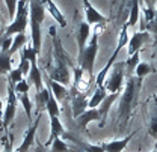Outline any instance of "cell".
Returning a JSON list of instances; mask_svg holds the SVG:
<instances>
[{
  "instance_id": "1",
  "label": "cell",
  "mask_w": 157,
  "mask_h": 152,
  "mask_svg": "<svg viewBox=\"0 0 157 152\" xmlns=\"http://www.w3.org/2000/svg\"><path fill=\"white\" fill-rule=\"evenodd\" d=\"M142 89V78L135 76H125V84L119 101V110H118V134H124L128 128V120L135 113L137 107V99Z\"/></svg>"
},
{
  "instance_id": "2",
  "label": "cell",
  "mask_w": 157,
  "mask_h": 152,
  "mask_svg": "<svg viewBox=\"0 0 157 152\" xmlns=\"http://www.w3.org/2000/svg\"><path fill=\"white\" fill-rule=\"evenodd\" d=\"M50 32V36H52V42H53V50H55V60H56V65L52 68V71L47 74V77L53 81H56L59 84L65 86V84H70L71 83V72H70V66H76L73 63V60L70 59V56L63 51L62 48V42L58 36V30L55 26H52L48 29Z\"/></svg>"
},
{
  "instance_id": "3",
  "label": "cell",
  "mask_w": 157,
  "mask_h": 152,
  "mask_svg": "<svg viewBox=\"0 0 157 152\" xmlns=\"http://www.w3.org/2000/svg\"><path fill=\"white\" fill-rule=\"evenodd\" d=\"M101 30H104L103 24H100L98 29L94 32V35L89 41V44L86 45L83 54L77 57L78 66L85 71V74L88 77H94V65H95V57H97L98 53V36H100Z\"/></svg>"
},
{
  "instance_id": "4",
  "label": "cell",
  "mask_w": 157,
  "mask_h": 152,
  "mask_svg": "<svg viewBox=\"0 0 157 152\" xmlns=\"http://www.w3.org/2000/svg\"><path fill=\"white\" fill-rule=\"evenodd\" d=\"M27 24H29V2L21 0L17 5V12L12 23L3 32V38H11L12 35H23Z\"/></svg>"
},
{
  "instance_id": "5",
  "label": "cell",
  "mask_w": 157,
  "mask_h": 152,
  "mask_svg": "<svg viewBox=\"0 0 157 152\" xmlns=\"http://www.w3.org/2000/svg\"><path fill=\"white\" fill-rule=\"evenodd\" d=\"M127 26L124 24L122 26V29H121V32H119V36H118V44H117V48H115V51L112 53V56L109 57V60H107V63H106V66L98 72V76L95 77V87H100V86H103V81L106 80V77H107V72L112 69V66H113V63H115V60H117L118 54H119V51L127 45V42H128V33H127Z\"/></svg>"
},
{
  "instance_id": "6",
  "label": "cell",
  "mask_w": 157,
  "mask_h": 152,
  "mask_svg": "<svg viewBox=\"0 0 157 152\" xmlns=\"http://www.w3.org/2000/svg\"><path fill=\"white\" fill-rule=\"evenodd\" d=\"M124 68H125V62H119V63H115V66H112L110 76L104 80V87L107 92L121 94V91L124 87V78H125Z\"/></svg>"
},
{
  "instance_id": "7",
  "label": "cell",
  "mask_w": 157,
  "mask_h": 152,
  "mask_svg": "<svg viewBox=\"0 0 157 152\" xmlns=\"http://www.w3.org/2000/svg\"><path fill=\"white\" fill-rule=\"evenodd\" d=\"M15 110H17V95L14 91V84L8 80V102H6V109L3 113V128H8L15 116Z\"/></svg>"
},
{
  "instance_id": "8",
  "label": "cell",
  "mask_w": 157,
  "mask_h": 152,
  "mask_svg": "<svg viewBox=\"0 0 157 152\" xmlns=\"http://www.w3.org/2000/svg\"><path fill=\"white\" fill-rule=\"evenodd\" d=\"M150 41H151V35L148 32H135L132 35V38L128 39V51H127L128 57L133 56L137 51H140V48L145 44H148Z\"/></svg>"
},
{
  "instance_id": "9",
  "label": "cell",
  "mask_w": 157,
  "mask_h": 152,
  "mask_svg": "<svg viewBox=\"0 0 157 152\" xmlns=\"http://www.w3.org/2000/svg\"><path fill=\"white\" fill-rule=\"evenodd\" d=\"M39 120H41V113H39L38 117L33 120V124L29 125V128H27V131H26V135H24L21 145L15 149V152H27L29 149H30V146H32L33 142H35V135H36V130H38Z\"/></svg>"
},
{
  "instance_id": "10",
  "label": "cell",
  "mask_w": 157,
  "mask_h": 152,
  "mask_svg": "<svg viewBox=\"0 0 157 152\" xmlns=\"http://www.w3.org/2000/svg\"><path fill=\"white\" fill-rule=\"evenodd\" d=\"M83 8H85V17H86V23L89 24V26H100V24H106L107 23V18L103 15V14H100L97 9L88 2V0H85L83 2Z\"/></svg>"
},
{
  "instance_id": "11",
  "label": "cell",
  "mask_w": 157,
  "mask_h": 152,
  "mask_svg": "<svg viewBox=\"0 0 157 152\" xmlns=\"http://www.w3.org/2000/svg\"><path fill=\"white\" fill-rule=\"evenodd\" d=\"M68 95L71 96V110H73V117L77 119L80 114H83L88 110V99L83 94H73L70 92Z\"/></svg>"
},
{
  "instance_id": "12",
  "label": "cell",
  "mask_w": 157,
  "mask_h": 152,
  "mask_svg": "<svg viewBox=\"0 0 157 152\" xmlns=\"http://www.w3.org/2000/svg\"><path fill=\"white\" fill-rule=\"evenodd\" d=\"M121 95V94H110V95H107L104 98V101L98 106V113H100V128H103L104 125H106V120H107V116H109V110H110V107H112V104L115 102L118 99V96Z\"/></svg>"
},
{
  "instance_id": "13",
  "label": "cell",
  "mask_w": 157,
  "mask_h": 152,
  "mask_svg": "<svg viewBox=\"0 0 157 152\" xmlns=\"http://www.w3.org/2000/svg\"><path fill=\"white\" fill-rule=\"evenodd\" d=\"M65 134H67V131H65L63 125L60 124L59 117H56V116L50 117V137H48V140L45 142V145H42V146H44V148H50L55 139H59V137L62 139V135H65Z\"/></svg>"
},
{
  "instance_id": "14",
  "label": "cell",
  "mask_w": 157,
  "mask_h": 152,
  "mask_svg": "<svg viewBox=\"0 0 157 152\" xmlns=\"http://www.w3.org/2000/svg\"><path fill=\"white\" fill-rule=\"evenodd\" d=\"M29 14L32 21L41 24L45 20V2H41V0L29 2Z\"/></svg>"
},
{
  "instance_id": "15",
  "label": "cell",
  "mask_w": 157,
  "mask_h": 152,
  "mask_svg": "<svg viewBox=\"0 0 157 152\" xmlns=\"http://www.w3.org/2000/svg\"><path fill=\"white\" fill-rule=\"evenodd\" d=\"M89 35H91V26H89L86 21L80 23V24H78V29H77V35H76L77 45H78V56L83 54V51H85V48H86V45H88Z\"/></svg>"
},
{
  "instance_id": "16",
  "label": "cell",
  "mask_w": 157,
  "mask_h": 152,
  "mask_svg": "<svg viewBox=\"0 0 157 152\" xmlns=\"http://www.w3.org/2000/svg\"><path fill=\"white\" fill-rule=\"evenodd\" d=\"M98 122V125H100V113H98L97 109H88L86 112L83 114H80L77 119H76V122H77L78 128L83 131V133H86V127H88V124H91V122Z\"/></svg>"
},
{
  "instance_id": "17",
  "label": "cell",
  "mask_w": 157,
  "mask_h": 152,
  "mask_svg": "<svg viewBox=\"0 0 157 152\" xmlns=\"http://www.w3.org/2000/svg\"><path fill=\"white\" fill-rule=\"evenodd\" d=\"M135 134H136V131L128 134L124 139H115V140H110V142H106V143H100V145L103 146L104 152H122V149L128 145V142L133 139Z\"/></svg>"
},
{
  "instance_id": "18",
  "label": "cell",
  "mask_w": 157,
  "mask_h": 152,
  "mask_svg": "<svg viewBox=\"0 0 157 152\" xmlns=\"http://www.w3.org/2000/svg\"><path fill=\"white\" fill-rule=\"evenodd\" d=\"M42 78L45 80V84H47V87L50 89V92L53 94V96H55V99L56 101H63L65 99V96L70 94V91L67 89V86H62V84H59V83H56V81H53V80H50L48 77H47V74L44 76L42 74Z\"/></svg>"
},
{
  "instance_id": "19",
  "label": "cell",
  "mask_w": 157,
  "mask_h": 152,
  "mask_svg": "<svg viewBox=\"0 0 157 152\" xmlns=\"http://www.w3.org/2000/svg\"><path fill=\"white\" fill-rule=\"evenodd\" d=\"M27 83L35 86L36 94L44 89L42 87V72L38 68V65H36V60L30 62V71H29V76H27Z\"/></svg>"
},
{
  "instance_id": "20",
  "label": "cell",
  "mask_w": 157,
  "mask_h": 152,
  "mask_svg": "<svg viewBox=\"0 0 157 152\" xmlns=\"http://www.w3.org/2000/svg\"><path fill=\"white\" fill-rule=\"evenodd\" d=\"M30 36H32V48L35 50V53H41V47H42V32H41V24L35 23L30 20Z\"/></svg>"
},
{
  "instance_id": "21",
  "label": "cell",
  "mask_w": 157,
  "mask_h": 152,
  "mask_svg": "<svg viewBox=\"0 0 157 152\" xmlns=\"http://www.w3.org/2000/svg\"><path fill=\"white\" fill-rule=\"evenodd\" d=\"M107 96V91L104 86H100V87H95L92 96L88 99V109H98V106L104 101V98Z\"/></svg>"
},
{
  "instance_id": "22",
  "label": "cell",
  "mask_w": 157,
  "mask_h": 152,
  "mask_svg": "<svg viewBox=\"0 0 157 152\" xmlns=\"http://www.w3.org/2000/svg\"><path fill=\"white\" fill-rule=\"evenodd\" d=\"M45 8H47V12H50V15L55 18V21L58 23L62 29L67 27V20H65V17H63V14L59 11V8L55 5V2H52V0L45 2Z\"/></svg>"
},
{
  "instance_id": "23",
  "label": "cell",
  "mask_w": 157,
  "mask_h": 152,
  "mask_svg": "<svg viewBox=\"0 0 157 152\" xmlns=\"http://www.w3.org/2000/svg\"><path fill=\"white\" fill-rule=\"evenodd\" d=\"M12 56L8 51H0V76H9L12 71Z\"/></svg>"
},
{
  "instance_id": "24",
  "label": "cell",
  "mask_w": 157,
  "mask_h": 152,
  "mask_svg": "<svg viewBox=\"0 0 157 152\" xmlns=\"http://www.w3.org/2000/svg\"><path fill=\"white\" fill-rule=\"evenodd\" d=\"M17 99L21 102L24 112H26V116H27V120H29V125H32V109H33V104L29 98V94H21V95H17Z\"/></svg>"
},
{
  "instance_id": "25",
  "label": "cell",
  "mask_w": 157,
  "mask_h": 152,
  "mask_svg": "<svg viewBox=\"0 0 157 152\" xmlns=\"http://www.w3.org/2000/svg\"><path fill=\"white\" fill-rule=\"evenodd\" d=\"M52 95L48 87H44L41 92L36 94V109H38V114L41 113V110H45V106L48 102V98Z\"/></svg>"
},
{
  "instance_id": "26",
  "label": "cell",
  "mask_w": 157,
  "mask_h": 152,
  "mask_svg": "<svg viewBox=\"0 0 157 152\" xmlns=\"http://www.w3.org/2000/svg\"><path fill=\"white\" fill-rule=\"evenodd\" d=\"M150 72H156V69H154L151 65H148L147 62H139V65L135 68V74H133V76L144 80Z\"/></svg>"
},
{
  "instance_id": "27",
  "label": "cell",
  "mask_w": 157,
  "mask_h": 152,
  "mask_svg": "<svg viewBox=\"0 0 157 152\" xmlns=\"http://www.w3.org/2000/svg\"><path fill=\"white\" fill-rule=\"evenodd\" d=\"M139 12H140V9H139V0H133L132 2V9H130V18L125 23L127 27H133L139 21Z\"/></svg>"
},
{
  "instance_id": "28",
  "label": "cell",
  "mask_w": 157,
  "mask_h": 152,
  "mask_svg": "<svg viewBox=\"0 0 157 152\" xmlns=\"http://www.w3.org/2000/svg\"><path fill=\"white\" fill-rule=\"evenodd\" d=\"M26 41H27V38H26V35H24V33H23V35H17V36H14L12 44H11V48L8 50V53H9L11 56H14L18 50H21V47L26 44Z\"/></svg>"
},
{
  "instance_id": "29",
  "label": "cell",
  "mask_w": 157,
  "mask_h": 152,
  "mask_svg": "<svg viewBox=\"0 0 157 152\" xmlns=\"http://www.w3.org/2000/svg\"><path fill=\"white\" fill-rule=\"evenodd\" d=\"M50 152H76L74 149H71L65 140H62L60 137L59 139H55L52 146H50Z\"/></svg>"
},
{
  "instance_id": "30",
  "label": "cell",
  "mask_w": 157,
  "mask_h": 152,
  "mask_svg": "<svg viewBox=\"0 0 157 152\" xmlns=\"http://www.w3.org/2000/svg\"><path fill=\"white\" fill-rule=\"evenodd\" d=\"M45 112L48 113V116H50V117H53V116L59 117V114H60L59 104H58V101L55 99L53 94H52V95H50V98H48V102H47V106H45Z\"/></svg>"
},
{
  "instance_id": "31",
  "label": "cell",
  "mask_w": 157,
  "mask_h": 152,
  "mask_svg": "<svg viewBox=\"0 0 157 152\" xmlns=\"http://www.w3.org/2000/svg\"><path fill=\"white\" fill-rule=\"evenodd\" d=\"M148 134L157 140V110L154 109L153 113H151V117H150V124H148Z\"/></svg>"
},
{
  "instance_id": "32",
  "label": "cell",
  "mask_w": 157,
  "mask_h": 152,
  "mask_svg": "<svg viewBox=\"0 0 157 152\" xmlns=\"http://www.w3.org/2000/svg\"><path fill=\"white\" fill-rule=\"evenodd\" d=\"M29 89H30V84L27 83V80H26V78H23V80L20 81L18 84H15V86H14L15 95H21V94H27V92H29Z\"/></svg>"
},
{
  "instance_id": "33",
  "label": "cell",
  "mask_w": 157,
  "mask_h": 152,
  "mask_svg": "<svg viewBox=\"0 0 157 152\" xmlns=\"http://www.w3.org/2000/svg\"><path fill=\"white\" fill-rule=\"evenodd\" d=\"M24 77H23V74H21V71H20L18 68H15V69H12L11 72H9V76H8V80L15 86V84H18L20 81L23 80Z\"/></svg>"
},
{
  "instance_id": "34",
  "label": "cell",
  "mask_w": 157,
  "mask_h": 152,
  "mask_svg": "<svg viewBox=\"0 0 157 152\" xmlns=\"http://www.w3.org/2000/svg\"><path fill=\"white\" fill-rule=\"evenodd\" d=\"M145 32H148L150 35L153 33L154 36H157V12H156V15H154V18L145 26Z\"/></svg>"
},
{
  "instance_id": "35",
  "label": "cell",
  "mask_w": 157,
  "mask_h": 152,
  "mask_svg": "<svg viewBox=\"0 0 157 152\" xmlns=\"http://www.w3.org/2000/svg\"><path fill=\"white\" fill-rule=\"evenodd\" d=\"M83 151L85 152H104L103 146L98 143V145H89V143H80Z\"/></svg>"
},
{
  "instance_id": "36",
  "label": "cell",
  "mask_w": 157,
  "mask_h": 152,
  "mask_svg": "<svg viewBox=\"0 0 157 152\" xmlns=\"http://www.w3.org/2000/svg\"><path fill=\"white\" fill-rule=\"evenodd\" d=\"M20 71H21V74H23V77L24 76H29V71H30V62L29 60H24V59H21L20 60V65L17 66Z\"/></svg>"
},
{
  "instance_id": "37",
  "label": "cell",
  "mask_w": 157,
  "mask_h": 152,
  "mask_svg": "<svg viewBox=\"0 0 157 152\" xmlns=\"http://www.w3.org/2000/svg\"><path fill=\"white\" fill-rule=\"evenodd\" d=\"M5 3H6V8L9 9V17L14 20V17H15V12H17V5H18V2H14V0H6Z\"/></svg>"
},
{
  "instance_id": "38",
  "label": "cell",
  "mask_w": 157,
  "mask_h": 152,
  "mask_svg": "<svg viewBox=\"0 0 157 152\" xmlns=\"http://www.w3.org/2000/svg\"><path fill=\"white\" fill-rule=\"evenodd\" d=\"M11 44H12V38H3V41H2V51H8L11 48Z\"/></svg>"
},
{
  "instance_id": "39",
  "label": "cell",
  "mask_w": 157,
  "mask_h": 152,
  "mask_svg": "<svg viewBox=\"0 0 157 152\" xmlns=\"http://www.w3.org/2000/svg\"><path fill=\"white\" fill-rule=\"evenodd\" d=\"M3 152H15V151L11 148V143H6V145H5V149H3Z\"/></svg>"
},
{
  "instance_id": "40",
  "label": "cell",
  "mask_w": 157,
  "mask_h": 152,
  "mask_svg": "<svg viewBox=\"0 0 157 152\" xmlns=\"http://www.w3.org/2000/svg\"><path fill=\"white\" fill-rule=\"evenodd\" d=\"M36 152H45L44 146H42V145H38V146H36Z\"/></svg>"
},
{
  "instance_id": "41",
  "label": "cell",
  "mask_w": 157,
  "mask_h": 152,
  "mask_svg": "<svg viewBox=\"0 0 157 152\" xmlns=\"http://www.w3.org/2000/svg\"><path fill=\"white\" fill-rule=\"evenodd\" d=\"M153 102H154V109L157 110V94H154V96H153Z\"/></svg>"
},
{
  "instance_id": "42",
  "label": "cell",
  "mask_w": 157,
  "mask_h": 152,
  "mask_svg": "<svg viewBox=\"0 0 157 152\" xmlns=\"http://www.w3.org/2000/svg\"><path fill=\"white\" fill-rule=\"evenodd\" d=\"M3 113V102H2V99H0V114Z\"/></svg>"
},
{
  "instance_id": "43",
  "label": "cell",
  "mask_w": 157,
  "mask_h": 152,
  "mask_svg": "<svg viewBox=\"0 0 157 152\" xmlns=\"http://www.w3.org/2000/svg\"><path fill=\"white\" fill-rule=\"evenodd\" d=\"M154 47H156V51H157V36H154Z\"/></svg>"
},
{
  "instance_id": "44",
  "label": "cell",
  "mask_w": 157,
  "mask_h": 152,
  "mask_svg": "<svg viewBox=\"0 0 157 152\" xmlns=\"http://www.w3.org/2000/svg\"><path fill=\"white\" fill-rule=\"evenodd\" d=\"M0 36H3V32H0Z\"/></svg>"
},
{
  "instance_id": "45",
  "label": "cell",
  "mask_w": 157,
  "mask_h": 152,
  "mask_svg": "<svg viewBox=\"0 0 157 152\" xmlns=\"http://www.w3.org/2000/svg\"><path fill=\"white\" fill-rule=\"evenodd\" d=\"M151 152H157V149H154V151H151Z\"/></svg>"
},
{
  "instance_id": "46",
  "label": "cell",
  "mask_w": 157,
  "mask_h": 152,
  "mask_svg": "<svg viewBox=\"0 0 157 152\" xmlns=\"http://www.w3.org/2000/svg\"><path fill=\"white\" fill-rule=\"evenodd\" d=\"M156 12H157V9H156Z\"/></svg>"
}]
</instances>
